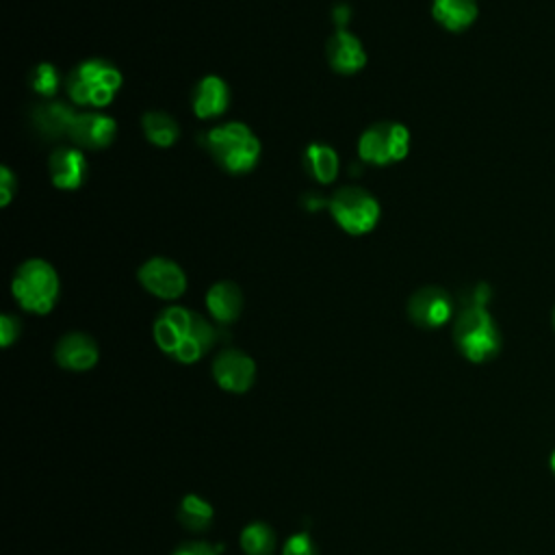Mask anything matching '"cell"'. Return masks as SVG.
Returning <instances> with one entry per match:
<instances>
[{
    "label": "cell",
    "instance_id": "20",
    "mask_svg": "<svg viewBox=\"0 0 555 555\" xmlns=\"http://www.w3.org/2000/svg\"><path fill=\"white\" fill-rule=\"evenodd\" d=\"M212 505L202 499L199 494H186L180 505H178V520L180 525L186 529V531H193V533H202L210 527L212 522Z\"/></svg>",
    "mask_w": 555,
    "mask_h": 555
},
{
    "label": "cell",
    "instance_id": "27",
    "mask_svg": "<svg viewBox=\"0 0 555 555\" xmlns=\"http://www.w3.org/2000/svg\"><path fill=\"white\" fill-rule=\"evenodd\" d=\"M13 191H15V176L7 165H2V169H0V206H7L11 202Z\"/></svg>",
    "mask_w": 555,
    "mask_h": 555
},
{
    "label": "cell",
    "instance_id": "25",
    "mask_svg": "<svg viewBox=\"0 0 555 555\" xmlns=\"http://www.w3.org/2000/svg\"><path fill=\"white\" fill-rule=\"evenodd\" d=\"M221 546H212L208 542H184L180 544L173 555H219Z\"/></svg>",
    "mask_w": 555,
    "mask_h": 555
},
{
    "label": "cell",
    "instance_id": "21",
    "mask_svg": "<svg viewBox=\"0 0 555 555\" xmlns=\"http://www.w3.org/2000/svg\"><path fill=\"white\" fill-rule=\"evenodd\" d=\"M141 126H143L147 141L158 147L173 145L180 134L176 119L171 115H167L165 111H147L141 119Z\"/></svg>",
    "mask_w": 555,
    "mask_h": 555
},
{
    "label": "cell",
    "instance_id": "8",
    "mask_svg": "<svg viewBox=\"0 0 555 555\" xmlns=\"http://www.w3.org/2000/svg\"><path fill=\"white\" fill-rule=\"evenodd\" d=\"M453 314V301L440 286H423L408 301V317L425 330L444 325Z\"/></svg>",
    "mask_w": 555,
    "mask_h": 555
},
{
    "label": "cell",
    "instance_id": "11",
    "mask_svg": "<svg viewBox=\"0 0 555 555\" xmlns=\"http://www.w3.org/2000/svg\"><path fill=\"white\" fill-rule=\"evenodd\" d=\"M117 124L113 117L104 113H76V119L69 130V141L76 147L85 150H102L115 141Z\"/></svg>",
    "mask_w": 555,
    "mask_h": 555
},
{
    "label": "cell",
    "instance_id": "13",
    "mask_svg": "<svg viewBox=\"0 0 555 555\" xmlns=\"http://www.w3.org/2000/svg\"><path fill=\"white\" fill-rule=\"evenodd\" d=\"M327 61L338 74H356L366 65V52L356 35H351L345 28H338L325 46Z\"/></svg>",
    "mask_w": 555,
    "mask_h": 555
},
{
    "label": "cell",
    "instance_id": "2",
    "mask_svg": "<svg viewBox=\"0 0 555 555\" xmlns=\"http://www.w3.org/2000/svg\"><path fill=\"white\" fill-rule=\"evenodd\" d=\"M453 340L470 362H486L501 349V332L486 304L468 301L453 323Z\"/></svg>",
    "mask_w": 555,
    "mask_h": 555
},
{
    "label": "cell",
    "instance_id": "6",
    "mask_svg": "<svg viewBox=\"0 0 555 555\" xmlns=\"http://www.w3.org/2000/svg\"><path fill=\"white\" fill-rule=\"evenodd\" d=\"M330 210L336 223L353 236L371 232L379 221L377 199L360 186H343L330 199Z\"/></svg>",
    "mask_w": 555,
    "mask_h": 555
},
{
    "label": "cell",
    "instance_id": "19",
    "mask_svg": "<svg viewBox=\"0 0 555 555\" xmlns=\"http://www.w3.org/2000/svg\"><path fill=\"white\" fill-rule=\"evenodd\" d=\"M306 171L321 184L334 182L338 173V154L327 143H310L304 152Z\"/></svg>",
    "mask_w": 555,
    "mask_h": 555
},
{
    "label": "cell",
    "instance_id": "17",
    "mask_svg": "<svg viewBox=\"0 0 555 555\" xmlns=\"http://www.w3.org/2000/svg\"><path fill=\"white\" fill-rule=\"evenodd\" d=\"M74 119H76V113L61 102H46L35 106L33 111V121L37 132H41L48 139L69 137Z\"/></svg>",
    "mask_w": 555,
    "mask_h": 555
},
{
    "label": "cell",
    "instance_id": "29",
    "mask_svg": "<svg viewBox=\"0 0 555 555\" xmlns=\"http://www.w3.org/2000/svg\"><path fill=\"white\" fill-rule=\"evenodd\" d=\"M553 325H555V312H553Z\"/></svg>",
    "mask_w": 555,
    "mask_h": 555
},
{
    "label": "cell",
    "instance_id": "12",
    "mask_svg": "<svg viewBox=\"0 0 555 555\" xmlns=\"http://www.w3.org/2000/svg\"><path fill=\"white\" fill-rule=\"evenodd\" d=\"M98 345L89 334L69 332L54 347V360L67 371H89L98 362Z\"/></svg>",
    "mask_w": 555,
    "mask_h": 555
},
{
    "label": "cell",
    "instance_id": "22",
    "mask_svg": "<svg viewBox=\"0 0 555 555\" xmlns=\"http://www.w3.org/2000/svg\"><path fill=\"white\" fill-rule=\"evenodd\" d=\"M278 546L275 531L262 522L254 520L241 531V548L245 555H273Z\"/></svg>",
    "mask_w": 555,
    "mask_h": 555
},
{
    "label": "cell",
    "instance_id": "24",
    "mask_svg": "<svg viewBox=\"0 0 555 555\" xmlns=\"http://www.w3.org/2000/svg\"><path fill=\"white\" fill-rule=\"evenodd\" d=\"M282 555H317V548H314V542L308 533H295L291 535L284 546H282Z\"/></svg>",
    "mask_w": 555,
    "mask_h": 555
},
{
    "label": "cell",
    "instance_id": "23",
    "mask_svg": "<svg viewBox=\"0 0 555 555\" xmlns=\"http://www.w3.org/2000/svg\"><path fill=\"white\" fill-rule=\"evenodd\" d=\"M59 72L56 67H52L50 63H39L33 74H30V87L39 93V95H54L59 89Z\"/></svg>",
    "mask_w": 555,
    "mask_h": 555
},
{
    "label": "cell",
    "instance_id": "3",
    "mask_svg": "<svg viewBox=\"0 0 555 555\" xmlns=\"http://www.w3.org/2000/svg\"><path fill=\"white\" fill-rule=\"evenodd\" d=\"M210 156L230 173H247L260 158L258 137L241 121H228L206 134Z\"/></svg>",
    "mask_w": 555,
    "mask_h": 555
},
{
    "label": "cell",
    "instance_id": "15",
    "mask_svg": "<svg viewBox=\"0 0 555 555\" xmlns=\"http://www.w3.org/2000/svg\"><path fill=\"white\" fill-rule=\"evenodd\" d=\"M191 104H193V111L199 119L219 117L230 104V89L223 82V78H219L215 74H208L195 85Z\"/></svg>",
    "mask_w": 555,
    "mask_h": 555
},
{
    "label": "cell",
    "instance_id": "26",
    "mask_svg": "<svg viewBox=\"0 0 555 555\" xmlns=\"http://www.w3.org/2000/svg\"><path fill=\"white\" fill-rule=\"evenodd\" d=\"M17 334H20L17 319L11 317V314H2L0 317V343H2V347H9L17 338Z\"/></svg>",
    "mask_w": 555,
    "mask_h": 555
},
{
    "label": "cell",
    "instance_id": "14",
    "mask_svg": "<svg viewBox=\"0 0 555 555\" xmlns=\"http://www.w3.org/2000/svg\"><path fill=\"white\" fill-rule=\"evenodd\" d=\"M50 178L52 184L59 189H78L87 178V158L80 147H56L50 154Z\"/></svg>",
    "mask_w": 555,
    "mask_h": 555
},
{
    "label": "cell",
    "instance_id": "4",
    "mask_svg": "<svg viewBox=\"0 0 555 555\" xmlns=\"http://www.w3.org/2000/svg\"><path fill=\"white\" fill-rule=\"evenodd\" d=\"M121 87V72L104 61L89 59L76 65L67 76V93L82 106H106Z\"/></svg>",
    "mask_w": 555,
    "mask_h": 555
},
{
    "label": "cell",
    "instance_id": "5",
    "mask_svg": "<svg viewBox=\"0 0 555 555\" xmlns=\"http://www.w3.org/2000/svg\"><path fill=\"white\" fill-rule=\"evenodd\" d=\"M11 291L24 310L48 314L59 297V275L50 262L33 258L17 267Z\"/></svg>",
    "mask_w": 555,
    "mask_h": 555
},
{
    "label": "cell",
    "instance_id": "7",
    "mask_svg": "<svg viewBox=\"0 0 555 555\" xmlns=\"http://www.w3.org/2000/svg\"><path fill=\"white\" fill-rule=\"evenodd\" d=\"M410 150V132L397 121H377L369 126L358 141L360 158L369 165H390L403 160Z\"/></svg>",
    "mask_w": 555,
    "mask_h": 555
},
{
    "label": "cell",
    "instance_id": "16",
    "mask_svg": "<svg viewBox=\"0 0 555 555\" xmlns=\"http://www.w3.org/2000/svg\"><path fill=\"white\" fill-rule=\"evenodd\" d=\"M206 308L215 321L232 323L243 310V293L234 282L221 280L208 288Z\"/></svg>",
    "mask_w": 555,
    "mask_h": 555
},
{
    "label": "cell",
    "instance_id": "1",
    "mask_svg": "<svg viewBox=\"0 0 555 555\" xmlns=\"http://www.w3.org/2000/svg\"><path fill=\"white\" fill-rule=\"evenodd\" d=\"M154 340L173 360L191 364L215 345L217 332L202 314L182 306H171L156 317Z\"/></svg>",
    "mask_w": 555,
    "mask_h": 555
},
{
    "label": "cell",
    "instance_id": "18",
    "mask_svg": "<svg viewBox=\"0 0 555 555\" xmlns=\"http://www.w3.org/2000/svg\"><path fill=\"white\" fill-rule=\"evenodd\" d=\"M434 20L447 30L460 33L477 17V0H431Z\"/></svg>",
    "mask_w": 555,
    "mask_h": 555
},
{
    "label": "cell",
    "instance_id": "10",
    "mask_svg": "<svg viewBox=\"0 0 555 555\" xmlns=\"http://www.w3.org/2000/svg\"><path fill=\"white\" fill-rule=\"evenodd\" d=\"M212 377L228 392H245L256 379V364L241 349H223L212 360Z\"/></svg>",
    "mask_w": 555,
    "mask_h": 555
},
{
    "label": "cell",
    "instance_id": "28",
    "mask_svg": "<svg viewBox=\"0 0 555 555\" xmlns=\"http://www.w3.org/2000/svg\"><path fill=\"white\" fill-rule=\"evenodd\" d=\"M548 464H551V470L555 473V449H553V453H551V457H548Z\"/></svg>",
    "mask_w": 555,
    "mask_h": 555
},
{
    "label": "cell",
    "instance_id": "9",
    "mask_svg": "<svg viewBox=\"0 0 555 555\" xmlns=\"http://www.w3.org/2000/svg\"><path fill=\"white\" fill-rule=\"evenodd\" d=\"M143 288L160 299H178L186 291V275L178 262L167 258H150L139 269Z\"/></svg>",
    "mask_w": 555,
    "mask_h": 555
}]
</instances>
